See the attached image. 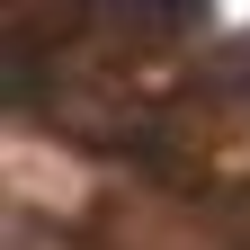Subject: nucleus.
I'll return each instance as SVG.
<instances>
[{"label": "nucleus", "instance_id": "nucleus-2", "mask_svg": "<svg viewBox=\"0 0 250 250\" xmlns=\"http://www.w3.org/2000/svg\"><path fill=\"white\" fill-rule=\"evenodd\" d=\"M232 72H241V81H250V36H241V45H232Z\"/></svg>", "mask_w": 250, "mask_h": 250}, {"label": "nucleus", "instance_id": "nucleus-1", "mask_svg": "<svg viewBox=\"0 0 250 250\" xmlns=\"http://www.w3.org/2000/svg\"><path fill=\"white\" fill-rule=\"evenodd\" d=\"M107 18H125V27H143V36H170L179 18H197L206 0H99Z\"/></svg>", "mask_w": 250, "mask_h": 250}]
</instances>
